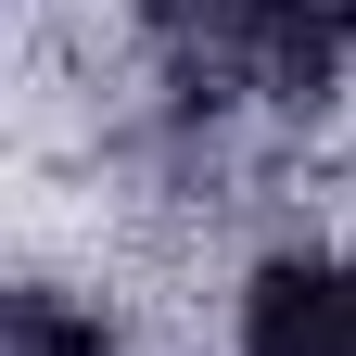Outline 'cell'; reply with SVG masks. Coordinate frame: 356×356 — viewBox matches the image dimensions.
<instances>
[{"mask_svg":"<svg viewBox=\"0 0 356 356\" xmlns=\"http://www.w3.org/2000/svg\"><path fill=\"white\" fill-rule=\"evenodd\" d=\"M0 356H115V318L64 280H13L0 293Z\"/></svg>","mask_w":356,"mask_h":356,"instance_id":"3957f363","label":"cell"},{"mask_svg":"<svg viewBox=\"0 0 356 356\" xmlns=\"http://www.w3.org/2000/svg\"><path fill=\"white\" fill-rule=\"evenodd\" d=\"M280 13L318 38V51H356V0H280Z\"/></svg>","mask_w":356,"mask_h":356,"instance_id":"277c9868","label":"cell"},{"mask_svg":"<svg viewBox=\"0 0 356 356\" xmlns=\"http://www.w3.org/2000/svg\"><path fill=\"white\" fill-rule=\"evenodd\" d=\"M153 102L178 140H229L242 115H318L343 51H318L280 0H140Z\"/></svg>","mask_w":356,"mask_h":356,"instance_id":"6da1fadb","label":"cell"},{"mask_svg":"<svg viewBox=\"0 0 356 356\" xmlns=\"http://www.w3.org/2000/svg\"><path fill=\"white\" fill-rule=\"evenodd\" d=\"M229 356H356V254H331V242L267 254L242 280Z\"/></svg>","mask_w":356,"mask_h":356,"instance_id":"7a4b0ae2","label":"cell"}]
</instances>
